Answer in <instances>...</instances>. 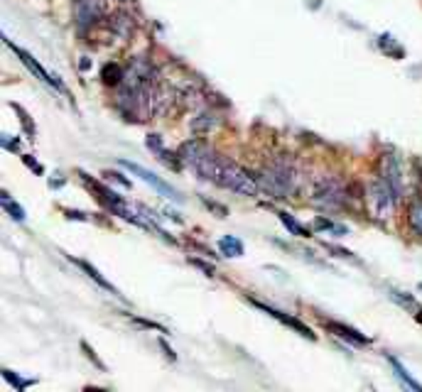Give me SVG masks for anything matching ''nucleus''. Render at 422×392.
<instances>
[{
  "instance_id": "nucleus-1",
  "label": "nucleus",
  "mask_w": 422,
  "mask_h": 392,
  "mask_svg": "<svg viewBox=\"0 0 422 392\" xmlns=\"http://www.w3.org/2000/svg\"><path fill=\"white\" fill-rule=\"evenodd\" d=\"M179 157L182 165H190L201 179L217 184V187L226 189V192L244 194V196H255L260 192V182L255 174L236 165L228 157L219 155L217 150L206 147L199 140H190L179 147Z\"/></svg>"
},
{
  "instance_id": "nucleus-2",
  "label": "nucleus",
  "mask_w": 422,
  "mask_h": 392,
  "mask_svg": "<svg viewBox=\"0 0 422 392\" xmlns=\"http://www.w3.org/2000/svg\"><path fill=\"white\" fill-rule=\"evenodd\" d=\"M258 182H260V189H266L273 199H290L297 192L300 169L293 157L282 155V157H275L270 165H266Z\"/></svg>"
},
{
  "instance_id": "nucleus-3",
  "label": "nucleus",
  "mask_w": 422,
  "mask_h": 392,
  "mask_svg": "<svg viewBox=\"0 0 422 392\" xmlns=\"http://www.w3.org/2000/svg\"><path fill=\"white\" fill-rule=\"evenodd\" d=\"M312 204L324 211H341L349 206L347 184L336 177H317L312 184Z\"/></svg>"
},
{
  "instance_id": "nucleus-4",
  "label": "nucleus",
  "mask_w": 422,
  "mask_h": 392,
  "mask_svg": "<svg viewBox=\"0 0 422 392\" xmlns=\"http://www.w3.org/2000/svg\"><path fill=\"white\" fill-rule=\"evenodd\" d=\"M395 201H398V194L393 192V187H390L383 177H378L374 184H371V204H374L378 218H388Z\"/></svg>"
},
{
  "instance_id": "nucleus-5",
  "label": "nucleus",
  "mask_w": 422,
  "mask_h": 392,
  "mask_svg": "<svg viewBox=\"0 0 422 392\" xmlns=\"http://www.w3.org/2000/svg\"><path fill=\"white\" fill-rule=\"evenodd\" d=\"M103 15H106L103 0H76L74 3V20H76V27H79L82 32L96 25Z\"/></svg>"
},
{
  "instance_id": "nucleus-6",
  "label": "nucleus",
  "mask_w": 422,
  "mask_h": 392,
  "mask_svg": "<svg viewBox=\"0 0 422 392\" xmlns=\"http://www.w3.org/2000/svg\"><path fill=\"white\" fill-rule=\"evenodd\" d=\"M120 167H125L130 174H136V177H140L143 182L145 184H150L155 192H160L165 196V199H174V201H182V196H179L177 192H174L169 184H165L163 179L157 177V174H152L150 169H145V167H140V165H136V162H130V160H120Z\"/></svg>"
},
{
  "instance_id": "nucleus-7",
  "label": "nucleus",
  "mask_w": 422,
  "mask_h": 392,
  "mask_svg": "<svg viewBox=\"0 0 422 392\" xmlns=\"http://www.w3.org/2000/svg\"><path fill=\"white\" fill-rule=\"evenodd\" d=\"M6 44L12 49V52L17 54V57H20V62H22V64L28 66V69L33 71V74L37 76L39 81H44V84H49V86H57V88H59V91H64V93H66V86H64V84H62V81H59V76H52V74H47V71H44L42 66H39V62L35 59L33 54H28V52H25V49L15 47V44H12L10 39H6Z\"/></svg>"
},
{
  "instance_id": "nucleus-8",
  "label": "nucleus",
  "mask_w": 422,
  "mask_h": 392,
  "mask_svg": "<svg viewBox=\"0 0 422 392\" xmlns=\"http://www.w3.org/2000/svg\"><path fill=\"white\" fill-rule=\"evenodd\" d=\"M250 304H253V306H258L260 312H266L268 317L277 319V321H280V324H285V326H290V328H293V331H297L300 336H304V339H309V341H314V339H317V336H314V333H312V328H309V326H304L302 321H297V319H295V317H290V314H285V312H280V309H275V306H268V304H263V301H255V299L250 301Z\"/></svg>"
},
{
  "instance_id": "nucleus-9",
  "label": "nucleus",
  "mask_w": 422,
  "mask_h": 392,
  "mask_svg": "<svg viewBox=\"0 0 422 392\" xmlns=\"http://www.w3.org/2000/svg\"><path fill=\"white\" fill-rule=\"evenodd\" d=\"M380 177L393 187V192L398 194V199L403 196V169H401V160L395 155H383L380 160Z\"/></svg>"
},
{
  "instance_id": "nucleus-10",
  "label": "nucleus",
  "mask_w": 422,
  "mask_h": 392,
  "mask_svg": "<svg viewBox=\"0 0 422 392\" xmlns=\"http://www.w3.org/2000/svg\"><path fill=\"white\" fill-rule=\"evenodd\" d=\"M324 326L329 328L331 333H336L339 339L349 341V344H354V346H366V344H371V339H368V336H363L361 331H356L354 326H347V324H341V321H324Z\"/></svg>"
},
{
  "instance_id": "nucleus-11",
  "label": "nucleus",
  "mask_w": 422,
  "mask_h": 392,
  "mask_svg": "<svg viewBox=\"0 0 422 392\" xmlns=\"http://www.w3.org/2000/svg\"><path fill=\"white\" fill-rule=\"evenodd\" d=\"M147 147H150V150L160 157V162H165V165L172 167V169H179V165H182V157H179V152H177V155H174V152H169L167 147L163 145V138H160V135H147Z\"/></svg>"
},
{
  "instance_id": "nucleus-12",
  "label": "nucleus",
  "mask_w": 422,
  "mask_h": 392,
  "mask_svg": "<svg viewBox=\"0 0 422 392\" xmlns=\"http://www.w3.org/2000/svg\"><path fill=\"white\" fill-rule=\"evenodd\" d=\"M219 250H221L226 258H241V255H244V243H241L236 236H223L221 241H219Z\"/></svg>"
},
{
  "instance_id": "nucleus-13",
  "label": "nucleus",
  "mask_w": 422,
  "mask_h": 392,
  "mask_svg": "<svg viewBox=\"0 0 422 392\" xmlns=\"http://www.w3.org/2000/svg\"><path fill=\"white\" fill-rule=\"evenodd\" d=\"M74 263H76V265H79V268H82V270H84V272H86V274H89V277H91V279H93V282H98V287H103V290H109V292H111V295L120 297V295H118V290H116V287H113V285H111L109 279L103 277V274H101V272H98V270H96V268H91V265H89V263H84V260H74Z\"/></svg>"
},
{
  "instance_id": "nucleus-14",
  "label": "nucleus",
  "mask_w": 422,
  "mask_h": 392,
  "mask_svg": "<svg viewBox=\"0 0 422 392\" xmlns=\"http://www.w3.org/2000/svg\"><path fill=\"white\" fill-rule=\"evenodd\" d=\"M111 30H113L116 35H120V37H128L130 30H133V17L125 15V12H116V15L111 17Z\"/></svg>"
},
{
  "instance_id": "nucleus-15",
  "label": "nucleus",
  "mask_w": 422,
  "mask_h": 392,
  "mask_svg": "<svg viewBox=\"0 0 422 392\" xmlns=\"http://www.w3.org/2000/svg\"><path fill=\"white\" fill-rule=\"evenodd\" d=\"M388 360H390V366H393V371H395V377H398L403 385L410 387V390H415V392H422V385L417 380H412L410 373H407L405 368L401 366V360H395V358H388Z\"/></svg>"
},
{
  "instance_id": "nucleus-16",
  "label": "nucleus",
  "mask_w": 422,
  "mask_h": 392,
  "mask_svg": "<svg viewBox=\"0 0 422 392\" xmlns=\"http://www.w3.org/2000/svg\"><path fill=\"white\" fill-rule=\"evenodd\" d=\"M277 216H280L282 226L287 228V231L293 233V236H300V238H309V231L300 223V221H295V216H290L287 211H277Z\"/></svg>"
},
{
  "instance_id": "nucleus-17",
  "label": "nucleus",
  "mask_w": 422,
  "mask_h": 392,
  "mask_svg": "<svg viewBox=\"0 0 422 392\" xmlns=\"http://www.w3.org/2000/svg\"><path fill=\"white\" fill-rule=\"evenodd\" d=\"M123 76H125V71L120 69L118 64H106V66H103V71H101V79L106 81L109 86H120Z\"/></svg>"
},
{
  "instance_id": "nucleus-18",
  "label": "nucleus",
  "mask_w": 422,
  "mask_h": 392,
  "mask_svg": "<svg viewBox=\"0 0 422 392\" xmlns=\"http://www.w3.org/2000/svg\"><path fill=\"white\" fill-rule=\"evenodd\" d=\"M314 231H327V233H336V236H347L349 228L347 226H339V223H334V221L320 216V218L314 221Z\"/></svg>"
},
{
  "instance_id": "nucleus-19",
  "label": "nucleus",
  "mask_w": 422,
  "mask_h": 392,
  "mask_svg": "<svg viewBox=\"0 0 422 392\" xmlns=\"http://www.w3.org/2000/svg\"><path fill=\"white\" fill-rule=\"evenodd\" d=\"M214 125H217V115L214 113H201L192 120V130H194V133H209Z\"/></svg>"
},
{
  "instance_id": "nucleus-20",
  "label": "nucleus",
  "mask_w": 422,
  "mask_h": 392,
  "mask_svg": "<svg viewBox=\"0 0 422 392\" xmlns=\"http://www.w3.org/2000/svg\"><path fill=\"white\" fill-rule=\"evenodd\" d=\"M407 223H410V228L417 236H422V201H415L410 206V211H407Z\"/></svg>"
},
{
  "instance_id": "nucleus-21",
  "label": "nucleus",
  "mask_w": 422,
  "mask_h": 392,
  "mask_svg": "<svg viewBox=\"0 0 422 392\" xmlns=\"http://www.w3.org/2000/svg\"><path fill=\"white\" fill-rule=\"evenodd\" d=\"M390 299L398 301V304L405 306V309H410V312H415V317H417V314H422L420 304H417V301L412 299V297H405L403 292H395V290H393V292H390Z\"/></svg>"
},
{
  "instance_id": "nucleus-22",
  "label": "nucleus",
  "mask_w": 422,
  "mask_h": 392,
  "mask_svg": "<svg viewBox=\"0 0 422 392\" xmlns=\"http://www.w3.org/2000/svg\"><path fill=\"white\" fill-rule=\"evenodd\" d=\"M3 206H6V211H8V214H10L15 221H25V211H22V206H20V204H12L10 196H8L6 192H3Z\"/></svg>"
},
{
  "instance_id": "nucleus-23",
  "label": "nucleus",
  "mask_w": 422,
  "mask_h": 392,
  "mask_svg": "<svg viewBox=\"0 0 422 392\" xmlns=\"http://www.w3.org/2000/svg\"><path fill=\"white\" fill-rule=\"evenodd\" d=\"M324 248L329 250V253H336V258H347V260H356V255L351 253V250H347V248H339V245H331V243H324Z\"/></svg>"
},
{
  "instance_id": "nucleus-24",
  "label": "nucleus",
  "mask_w": 422,
  "mask_h": 392,
  "mask_svg": "<svg viewBox=\"0 0 422 392\" xmlns=\"http://www.w3.org/2000/svg\"><path fill=\"white\" fill-rule=\"evenodd\" d=\"M6 380H8V382H12V385H15L17 390H28V387L35 382V380H22V377L12 375V371H6Z\"/></svg>"
},
{
  "instance_id": "nucleus-25",
  "label": "nucleus",
  "mask_w": 422,
  "mask_h": 392,
  "mask_svg": "<svg viewBox=\"0 0 422 392\" xmlns=\"http://www.w3.org/2000/svg\"><path fill=\"white\" fill-rule=\"evenodd\" d=\"M190 263L194 265V268H199L201 272H206L211 277V274H214V268H211V265H206V263H201V260H196V258H190Z\"/></svg>"
},
{
  "instance_id": "nucleus-26",
  "label": "nucleus",
  "mask_w": 422,
  "mask_h": 392,
  "mask_svg": "<svg viewBox=\"0 0 422 392\" xmlns=\"http://www.w3.org/2000/svg\"><path fill=\"white\" fill-rule=\"evenodd\" d=\"M3 145H6L8 150H12V152H15V150H20V142H17V140H15V142H12V140H10V135H3Z\"/></svg>"
},
{
  "instance_id": "nucleus-27",
  "label": "nucleus",
  "mask_w": 422,
  "mask_h": 392,
  "mask_svg": "<svg viewBox=\"0 0 422 392\" xmlns=\"http://www.w3.org/2000/svg\"><path fill=\"white\" fill-rule=\"evenodd\" d=\"M106 177L116 179V182H120V184H123V187H130V182H128V179H125L123 174H118V172H109V174H106Z\"/></svg>"
},
{
  "instance_id": "nucleus-28",
  "label": "nucleus",
  "mask_w": 422,
  "mask_h": 392,
  "mask_svg": "<svg viewBox=\"0 0 422 392\" xmlns=\"http://www.w3.org/2000/svg\"><path fill=\"white\" fill-rule=\"evenodd\" d=\"M160 346H163V348H165V353H167V358H172V360H174V351L169 348V346L165 344V341H160Z\"/></svg>"
},
{
  "instance_id": "nucleus-29",
  "label": "nucleus",
  "mask_w": 422,
  "mask_h": 392,
  "mask_svg": "<svg viewBox=\"0 0 422 392\" xmlns=\"http://www.w3.org/2000/svg\"><path fill=\"white\" fill-rule=\"evenodd\" d=\"M118 3H130V0H118Z\"/></svg>"
}]
</instances>
